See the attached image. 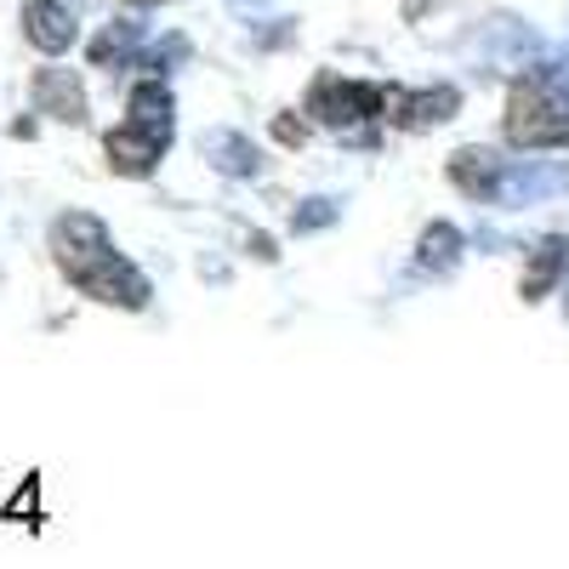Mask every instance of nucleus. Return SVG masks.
I'll return each mask as SVG.
<instances>
[{"mask_svg":"<svg viewBox=\"0 0 569 569\" xmlns=\"http://www.w3.org/2000/svg\"><path fill=\"white\" fill-rule=\"evenodd\" d=\"M308 109L330 126H359V120H376L382 114V91L376 86H359L348 74H319L313 91H308Z\"/></svg>","mask_w":569,"mask_h":569,"instance_id":"7ed1b4c3","label":"nucleus"},{"mask_svg":"<svg viewBox=\"0 0 569 569\" xmlns=\"http://www.w3.org/2000/svg\"><path fill=\"white\" fill-rule=\"evenodd\" d=\"M563 240H541L536 246V257H530V268H525V297L536 302V297H547V284L558 279V268H563Z\"/></svg>","mask_w":569,"mask_h":569,"instance_id":"6e6552de","label":"nucleus"},{"mask_svg":"<svg viewBox=\"0 0 569 569\" xmlns=\"http://www.w3.org/2000/svg\"><path fill=\"white\" fill-rule=\"evenodd\" d=\"M456 257H461V233L450 222H433L421 233V268H456Z\"/></svg>","mask_w":569,"mask_h":569,"instance_id":"1a4fd4ad","label":"nucleus"},{"mask_svg":"<svg viewBox=\"0 0 569 569\" xmlns=\"http://www.w3.org/2000/svg\"><path fill=\"white\" fill-rule=\"evenodd\" d=\"M166 131H154V126H137V120H126V126H114L109 131V166L120 171V177H149L154 166H160V154H166Z\"/></svg>","mask_w":569,"mask_h":569,"instance_id":"20e7f679","label":"nucleus"},{"mask_svg":"<svg viewBox=\"0 0 569 569\" xmlns=\"http://www.w3.org/2000/svg\"><path fill=\"white\" fill-rule=\"evenodd\" d=\"M52 251H58L63 273L80 284L86 297H98V302H109V308H142V302H149V279H142V273L109 246V233H103L98 217L69 211V217L58 222V233H52Z\"/></svg>","mask_w":569,"mask_h":569,"instance_id":"f257e3e1","label":"nucleus"},{"mask_svg":"<svg viewBox=\"0 0 569 569\" xmlns=\"http://www.w3.org/2000/svg\"><path fill=\"white\" fill-rule=\"evenodd\" d=\"M23 23H29V40L40 46V52H63V46L74 40V18H69V7H58V0H29Z\"/></svg>","mask_w":569,"mask_h":569,"instance_id":"423d86ee","label":"nucleus"},{"mask_svg":"<svg viewBox=\"0 0 569 569\" xmlns=\"http://www.w3.org/2000/svg\"><path fill=\"white\" fill-rule=\"evenodd\" d=\"M496 177H501V160L485 154V149H461L450 160V182L461 188V194H472V200H490L496 194Z\"/></svg>","mask_w":569,"mask_h":569,"instance_id":"0eeeda50","label":"nucleus"},{"mask_svg":"<svg viewBox=\"0 0 569 569\" xmlns=\"http://www.w3.org/2000/svg\"><path fill=\"white\" fill-rule=\"evenodd\" d=\"M29 98L46 109V114H58L69 126H86V91H80V74L74 69H40L29 80Z\"/></svg>","mask_w":569,"mask_h":569,"instance_id":"39448f33","label":"nucleus"},{"mask_svg":"<svg viewBox=\"0 0 569 569\" xmlns=\"http://www.w3.org/2000/svg\"><path fill=\"white\" fill-rule=\"evenodd\" d=\"M501 126L518 149H569V91L552 74H525L512 86Z\"/></svg>","mask_w":569,"mask_h":569,"instance_id":"f03ea898","label":"nucleus"}]
</instances>
